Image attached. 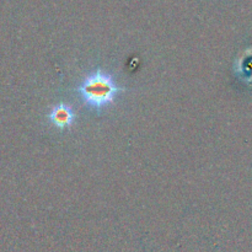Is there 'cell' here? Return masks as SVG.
<instances>
[{"instance_id": "1", "label": "cell", "mask_w": 252, "mask_h": 252, "mask_svg": "<svg viewBox=\"0 0 252 252\" xmlns=\"http://www.w3.org/2000/svg\"><path fill=\"white\" fill-rule=\"evenodd\" d=\"M123 90L125 88L118 85L111 74L101 69L89 74L76 88L84 103L96 111L102 110L115 102L116 96Z\"/></svg>"}, {"instance_id": "2", "label": "cell", "mask_w": 252, "mask_h": 252, "mask_svg": "<svg viewBox=\"0 0 252 252\" xmlns=\"http://www.w3.org/2000/svg\"><path fill=\"white\" fill-rule=\"evenodd\" d=\"M48 120L59 129H65L70 127L75 121V112L71 106L61 102L52 107L51 112L48 113Z\"/></svg>"}]
</instances>
